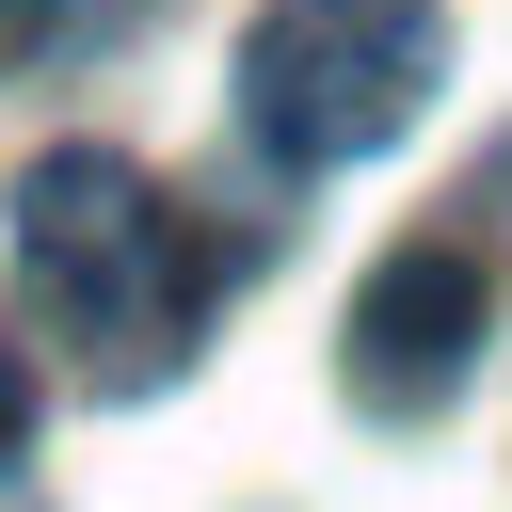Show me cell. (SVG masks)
<instances>
[{"label":"cell","instance_id":"cell-1","mask_svg":"<svg viewBox=\"0 0 512 512\" xmlns=\"http://www.w3.org/2000/svg\"><path fill=\"white\" fill-rule=\"evenodd\" d=\"M16 272H32V304H48V336H64V368L96 400H144L192 352L208 288H224V256L192 240V208L144 160H112V144H64V160L16 176Z\"/></svg>","mask_w":512,"mask_h":512},{"label":"cell","instance_id":"cell-2","mask_svg":"<svg viewBox=\"0 0 512 512\" xmlns=\"http://www.w3.org/2000/svg\"><path fill=\"white\" fill-rule=\"evenodd\" d=\"M448 80V16L432 0H256L240 32V128L288 160V176H336V160H384Z\"/></svg>","mask_w":512,"mask_h":512},{"label":"cell","instance_id":"cell-3","mask_svg":"<svg viewBox=\"0 0 512 512\" xmlns=\"http://www.w3.org/2000/svg\"><path fill=\"white\" fill-rule=\"evenodd\" d=\"M480 320H496V288H480V240H400L368 288H352V400L368 416H432L464 368H480Z\"/></svg>","mask_w":512,"mask_h":512},{"label":"cell","instance_id":"cell-5","mask_svg":"<svg viewBox=\"0 0 512 512\" xmlns=\"http://www.w3.org/2000/svg\"><path fill=\"white\" fill-rule=\"evenodd\" d=\"M32 448V352H0V464Z\"/></svg>","mask_w":512,"mask_h":512},{"label":"cell","instance_id":"cell-6","mask_svg":"<svg viewBox=\"0 0 512 512\" xmlns=\"http://www.w3.org/2000/svg\"><path fill=\"white\" fill-rule=\"evenodd\" d=\"M0 32H16V0H0Z\"/></svg>","mask_w":512,"mask_h":512},{"label":"cell","instance_id":"cell-4","mask_svg":"<svg viewBox=\"0 0 512 512\" xmlns=\"http://www.w3.org/2000/svg\"><path fill=\"white\" fill-rule=\"evenodd\" d=\"M144 0H16V48H48V64H80L96 32H128Z\"/></svg>","mask_w":512,"mask_h":512}]
</instances>
